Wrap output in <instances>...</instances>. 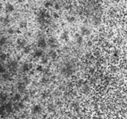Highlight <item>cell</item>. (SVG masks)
<instances>
[{"label":"cell","instance_id":"cell-1","mask_svg":"<svg viewBox=\"0 0 127 119\" xmlns=\"http://www.w3.org/2000/svg\"><path fill=\"white\" fill-rule=\"evenodd\" d=\"M48 13L45 10H40V12H38V22L40 24H44L47 21L48 18Z\"/></svg>","mask_w":127,"mask_h":119},{"label":"cell","instance_id":"cell-2","mask_svg":"<svg viewBox=\"0 0 127 119\" xmlns=\"http://www.w3.org/2000/svg\"><path fill=\"white\" fill-rule=\"evenodd\" d=\"M42 107H41V105H39V104H36V105L33 106V108H32V113H33L34 115L40 114V113L42 112Z\"/></svg>","mask_w":127,"mask_h":119},{"label":"cell","instance_id":"cell-3","mask_svg":"<svg viewBox=\"0 0 127 119\" xmlns=\"http://www.w3.org/2000/svg\"><path fill=\"white\" fill-rule=\"evenodd\" d=\"M37 46L41 49L46 48V46H47V42H46V40L44 38H40L38 40V42H37Z\"/></svg>","mask_w":127,"mask_h":119},{"label":"cell","instance_id":"cell-4","mask_svg":"<svg viewBox=\"0 0 127 119\" xmlns=\"http://www.w3.org/2000/svg\"><path fill=\"white\" fill-rule=\"evenodd\" d=\"M14 10H15V7H14L13 4H11V3H6V5H5V11H6L7 13H11Z\"/></svg>","mask_w":127,"mask_h":119},{"label":"cell","instance_id":"cell-5","mask_svg":"<svg viewBox=\"0 0 127 119\" xmlns=\"http://www.w3.org/2000/svg\"><path fill=\"white\" fill-rule=\"evenodd\" d=\"M9 69L12 71H15L17 69V63L16 61H11V62L9 64Z\"/></svg>","mask_w":127,"mask_h":119},{"label":"cell","instance_id":"cell-6","mask_svg":"<svg viewBox=\"0 0 127 119\" xmlns=\"http://www.w3.org/2000/svg\"><path fill=\"white\" fill-rule=\"evenodd\" d=\"M0 21L2 22V24H3V25H7L10 24V18L9 16H5V17H3L0 18Z\"/></svg>","mask_w":127,"mask_h":119},{"label":"cell","instance_id":"cell-7","mask_svg":"<svg viewBox=\"0 0 127 119\" xmlns=\"http://www.w3.org/2000/svg\"><path fill=\"white\" fill-rule=\"evenodd\" d=\"M31 70V64H29V63H25V64H23L22 66V71L24 72H29Z\"/></svg>","mask_w":127,"mask_h":119},{"label":"cell","instance_id":"cell-8","mask_svg":"<svg viewBox=\"0 0 127 119\" xmlns=\"http://www.w3.org/2000/svg\"><path fill=\"white\" fill-rule=\"evenodd\" d=\"M33 56H34V57H42V56H43V51H42V50H40V49L35 50V51H34Z\"/></svg>","mask_w":127,"mask_h":119},{"label":"cell","instance_id":"cell-9","mask_svg":"<svg viewBox=\"0 0 127 119\" xmlns=\"http://www.w3.org/2000/svg\"><path fill=\"white\" fill-rule=\"evenodd\" d=\"M26 40H24V39H17V45H18L19 48H24V46L26 45Z\"/></svg>","mask_w":127,"mask_h":119},{"label":"cell","instance_id":"cell-10","mask_svg":"<svg viewBox=\"0 0 127 119\" xmlns=\"http://www.w3.org/2000/svg\"><path fill=\"white\" fill-rule=\"evenodd\" d=\"M4 107H5V111H6L7 113H10L12 111V110H13L12 109V104H10V103H8Z\"/></svg>","mask_w":127,"mask_h":119},{"label":"cell","instance_id":"cell-11","mask_svg":"<svg viewBox=\"0 0 127 119\" xmlns=\"http://www.w3.org/2000/svg\"><path fill=\"white\" fill-rule=\"evenodd\" d=\"M17 89H18L19 91H24V90H25V84L24 83H19L18 85H17Z\"/></svg>","mask_w":127,"mask_h":119},{"label":"cell","instance_id":"cell-12","mask_svg":"<svg viewBox=\"0 0 127 119\" xmlns=\"http://www.w3.org/2000/svg\"><path fill=\"white\" fill-rule=\"evenodd\" d=\"M27 26H28V23H27L26 21H22V22L19 24V27H20L21 29H25Z\"/></svg>","mask_w":127,"mask_h":119},{"label":"cell","instance_id":"cell-13","mask_svg":"<svg viewBox=\"0 0 127 119\" xmlns=\"http://www.w3.org/2000/svg\"><path fill=\"white\" fill-rule=\"evenodd\" d=\"M23 49H24V52L25 54L30 53V45H27V44H26V45L24 46V47L23 48Z\"/></svg>","mask_w":127,"mask_h":119},{"label":"cell","instance_id":"cell-14","mask_svg":"<svg viewBox=\"0 0 127 119\" xmlns=\"http://www.w3.org/2000/svg\"><path fill=\"white\" fill-rule=\"evenodd\" d=\"M6 43V38L5 37H0V49H1L2 46Z\"/></svg>","mask_w":127,"mask_h":119},{"label":"cell","instance_id":"cell-15","mask_svg":"<svg viewBox=\"0 0 127 119\" xmlns=\"http://www.w3.org/2000/svg\"><path fill=\"white\" fill-rule=\"evenodd\" d=\"M0 59H1V61H5L7 59V54L2 53L1 55H0Z\"/></svg>","mask_w":127,"mask_h":119},{"label":"cell","instance_id":"cell-16","mask_svg":"<svg viewBox=\"0 0 127 119\" xmlns=\"http://www.w3.org/2000/svg\"><path fill=\"white\" fill-rule=\"evenodd\" d=\"M3 78L4 79V80H10V76L9 75V74H7V73H3Z\"/></svg>","mask_w":127,"mask_h":119},{"label":"cell","instance_id":"cell-17","mask_svg":"<svg viewBox=\"0 0 127 119\" xmlns=\"http://www.w3.org/2000/svg\"><path fill=\"white\" fill-rule=\"evenodd\" d=\"M49 45H51L52 47H54V46H55V40L54 38H49Z\"/></svg>","mask_w":127,"mask_h":119},{"label":"cell","instance_id":"cell-18","mask_svg":"<svg viewBox=\"0 0 127 119\" xmlns=\"http://www.w3.org/2000/svg\"><path fill=\"white\" fill-rule=\"evenodd\" d=\"M6 98H7V96L5 94H1L0 95V99H1V101H6Z\"/></svg>","mask_w":127,"mask_h":119},{"label":"cell","instance_id":"cell-19","mask_svg":"<svg viewBox=\"0 0 127 119\" xmlns=\"http://www.w3.org/2000/svg\"><path fill=\"white\" fill-rule=\"evenodd\" d=\"M20 98H21L20 94H16V95H15V97H13V99H14L15 101H19V100H20Z\"/></svg>","mask_w":127,"mask_h":119},{"label":"cell","instance_id":"cell-20","mask_svg":"<svg viewBox=\"0 0 127 119\" xmlns=\"http://www.w3.org/2000/svg\"><path fill=\"white\" fill-rule=\"evenodd\" d=\"M5 72V68L3 65H0V74H3Z\"/></svg>","mask_w":127,"mask_h":119},{"label":"cell","instance_id":"cell-21","mask_svg":"<svg viewBox=\"0 0 127 119\" xmlns=\"http://www.w3.org/2000/svg\"><path fill=\"white\" fill-rule=\"evenodd\" d=\"M49 55H50V57H52V58H55V57H56V53H55V51H50Z\"/></svg>","mask_w":127,"mask_h":119},{"label":"cell","instance_id":"cell-22","mask_svg":"<svg viewBox=\"0 0 127 119\" xmlns=\"http://www.w3.org/2000/svg\"><path fill=\"white\" fill-rule=\"evenodd\" d=\"M8 33L10 34V35H11V34H14V33H15V30H14V29H12V28H10L8 30Z\"/></svg>","mask_w":127,"mask_h":119},{"label":"cell","instance_id":"cell-23","mask_svg":"<svg viewBox=\"0 0 127 119\" xmlns=\"http://www.w3.org/2000/svg\"><path fill=\"white\" fill-rule=\"evenodd\" d=\"M36 71H37L42 72V71H43V68H42V65H38V66H37V68H36Z\"/></svg>","mask_w":127,"mask_h":119},{"label":"cell","instance_id":"cell-24","mask_svg":"<svg viewBox=\"0 0 127 119\" xmlns=\"http://www.w3.org/2000/svg\"><path fill=\"white\" fill-rule=\"evenodd\" d=\"M45 7H46V8L51 7V3H50V2H47V3H45Z\"/></svg>","mask_w":127,"mask_h":119},{"label":"cell","instance_id":"cell-25","mask_svg":"<svg viewBox=\"0 0 127 119\" xmlns=\"http://www.w3.org/2000/svg\"><path fill=\"white\" fill-rule=\"evenodd\" d=\"M47 62H48V59L46 58V57H44V58L42 59V64H47Z\"/></svg>","mask_w":127,"mask_h":119},{"label":"cell","instance_id":"cell-26","mask_svg":"<svg viewBox=\"0 0 127 119\" xmlns=\"http://www.w3.org/2000/svg\"><path fill=\"white\" fill-rule=\"evenodd\" d=\"M46 78H42V83H46Z\"/></svg>","mask_w":127,"mask_h":119},{"label":"cell","instance_id":"cell-27","mask_svg":"<svg viewBox=\"0 0 127 119\" xmlns=\"http://www.w3.org/2000/svg\"><path fill=\"white\" fill-rule=\"evenodd\" d=\"M2 7H3V4H2V3H1V2H0V10H1Z\"/></svg>","mask_w":127,"mask_h":119},{"label":"cell","instance_id":"cell-28","mask_svg":"<svg viewBox=\"0 0 127 119\" xmlns=\"http://www.w3.org/2000/svg\"><path fill=\"white\" fill-rule=\"evenodd\" d=\"M17 2H18V3H21V2H23V0H16Z\"/></svg>","mask_w":127,"mask_h":119},{"label":"cell","instance_id":"cell-29","mask_svg":"<svg viewBox=\"0 0 127 119\" xmlns=\"http://www.w3.org/2000/svg\"><path fill=\"white\" fill-rule=\"evenodd\" d=\"M29 1H34V0H29Z\"/></svg>","mask_w":127,"mask_h":119}]
</instances>
